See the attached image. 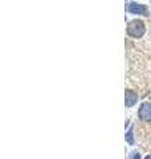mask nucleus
Listing matches in <instances>:
<instances>
[{"label":"nucleus","instance_id":"nucleus-1","mask_svg":"<svg viewBox=\"0 0 151 159\" xmlns=\"http://www.w3.org/2000/svg\"><path fill=\"white\" fill-rule=\"evenodd\" d=\"M144 31H146L144 24L140 21V20H131V21L127 24V34L134 39L142 37L144 34Z\"/></svg>","mask_w":151,"mask_h":159},{"label":"nucleus","instance_id":"nucleus-2","mask_svg":"<svg viewBox=\"0 0 151 159\" xmlns=\"http://www.w3.org/2000/svg\"><path fill=\"white\" fill-rule=\"evenodd\" d=\"M139 118L144 122L151 121V102H144L139 107Z\"/></svg>","mask_w":151,"mask_h":159},{"label":"nucleus","instance_id":"nucleus-3","mask_svg":"<svg viewBox=\"0 0 151 159\" xmlns=\"http://www.w3.org/2000/svg\"><path fill=\"white\" fill-rule=\"evenodd\" d=\"M127 11L134 15H147V8H146V6L138 4V3H129Z\"/></svg>","mask_w":151,"mask_h":159},{"label":"nucleus","instance_id":"nucleus-4","mask_svg":"<svg viewBox=\"0 0 151 159\" xmlns=\"http://www.w3.org/2000/svg\"><path fill=\"white\" fill-rule=\"evenodd\" d=\"M137 99H138V94L134 90H126V106L127 107L134 106Z\"/></svg>","mask_w":151,"mask_h":159},{"label":"nucleus","instance_id":"nucleus-5","mask_svg":"<svg viewBox=\"0 0 151 159\" xmlns=\"http://www.w3.org/2000/svg\"><path fill=\"white\" fill-rule=\"evenodd\" d=\"M126 141H127L130 145H134V138H133V130H130L126 134Z\"/></svg>","mask_w":151,"mask_h":159}]
</instances>
